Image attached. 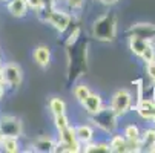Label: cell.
Here are the masks:
<instances>
[{
    "label": "cell",
    "instance_id": "cell-7",
    "mask_svg": "<svg viewBox=\"0 0 155 153\" xmlns=\"http://www.w3.org/2000/svg\"><path fill=\"white\" fill-rule=\"evenodd\" d=\"M129 37H138L146 41L155 40V25L152 23H137L127 31Z\"/></svg>",
    "mask_w": 155,
    "mask_h": 153
},
{
    "label": "cell",
    "instance_id": "cell-13",
    "mask_svg": "<svg viewBox=\"0 0 155 153\" xmlns=\"http://www.w3.org/2000/svg\"><path fill=\"white\" fill-rule=\"evenodd\" d=\"M74 130H75V138H77V141H78L81 145L91 142L92 138H94V130H92L91 126H86V124H84V126H78V127L74 129Z\"/></svg>",
    "mask_w": 155,
    "mask_h": 153
},
{
    "label": "cell",
    "instance_id": "cell-33",
    "mask_svg": "<svg viewBox=\"0 0 155 153\" xmlns=\"http://www.w3.org/2000/svg\"><path fill=\"white\" fill-rule=\"evenodd\" d=\"M2 138H3V135H2V132H0V141H2Z\"/></svg>",
    "mask_w": 155,
    "mask_h": 153
},
{
    "label": "cell",
    "instance_id": "cell-30",
    "mask_svg": "<svg viewBox=\"0 0 155 153\" xmlns=\"http://www.w3.org/2000/svg\"><path fill=\"white\" fill-rule=\"evenodd\" d=\"M152 101L155 103V81H153V89H152Z\"/></svg>",
    "mask_w": 155,
    "mask_h": 153
},
{
    "label": "cell",
    "instance_id": "cell-10",
    "mask_svg": "<svg viewBox=\"0 0 155 153\" xmlns=\"http://www.w3.org/2000/svg\"><path fill=\"white\" fill-rule=\"evenodd\" d=\"M135 109H137L138 115H140L143 120H150V118H152V113H153V110H155V103L152 101V98H150V100H147V98H140Z\"/></svg>",
    "mask_w": 155,
    "mask_h": 153
},
{
    "label": "cell",
    "instance_id": "cell-35",
    "mask_svg": "<svg viewBox=\"0 0 155 153\" xmlns=\"http://www.w3.org/2000/svg\"><path fill=\"white\" fill-rule=\"evenodd\" d=\"M0 2H8V0H0Z\"/></svg>",
    "mask_w": 155,
    "mask_h": 153
},
{
    "label": "cell",
    "instance_id": "cell-19",
    "mask_svg": "<svg viewBox=\"0 0 155 153\" xmlns=\"http://www.w3.org/2000/svg\"><path fill=\"white\" fill-rule=\"evenodd\" d=\"M140 129L135 126V124H129L126 129H124V138L127 142H140Z\"/></svg>",
    "mask_w": 155,
    "mask_h": 153
},
{
    "label": "cell",
    "instance_id": "cell-14",
    "mask_svg": "<svg viewBox=\"0 0 155 153\" xmlns=\"http://www.w3.org/2000/svg\"><path fill=\"white\" fill-rule=\"evenodd\" d=\"M109 150L114 153H127V141L123 135H114L109 141Z\"/></svg>",
    "mask_w": 155,
    "mask_h": 153
},
{
    "label": "cell",
    "instance_id": "cell-28",
    "mask_svg": "<svg viewBox=\"0 0 155 153\" xmlns=\"http://www.w3.org/2000/svg\"><path fill=\"white\" fill-rule=\"evenodd\" d=\"M100 3H103V5H107V6H110V5H115V3H118L120 0H98Z\"/></svg>",
    "mask_w": 155,
    "mask_h": 153
},
{
    "label": "cell",
    "instance_id": "cell-27",
    "mask_svg": "<svg viewBox=\"0 0 155 153\" xmlns=\"http://www.w3.org/2000/svg\"><path fill=\"white\" fill-rule=\"evenodd\" d=\"M147 75L152 81H155V61L147 63Z\"/></svg>",
    "mask_w": 155,
    "mask_h": 153
},
{
    "label": "cell",
    "instance_id": "cell-29",
    "mask_svg": "<svg viewBox=\"0 0 155 153\" xmlns=\"http://www.w3.org/2000/svg\"><path fill=\"white\" fill-rule=\"evenodd\" d=\"M3 95H5V84L0 83V100L3 98Z\"/></svg>",
    "mask_w": 155,
    "mask_h": 153
},
{
    "label": "cell",
    "instance_id": "cell-12",
    "mask_svg": "<svg viewBox=\"0 0 155 153\" xmlns=\"http://www.w3.org/2000/svg\"><path fill=\"white\" fill-rule=\"evenodd\" d=\"M8 11L11 15L20 18V17H25L28 14V6L25 0H9L8 2Z\"/></svg>",
    "mask_w": 155,
    "mask_h": 153
},
{
    "label": "cell",
    "instance_id": "cell-36",
    "mask_svg": "<svg viewBox=\"0 0 155 153\" xmlns=\"http://www.w3.org/2000/svg\"><path fill=\"white\" fill-rule=\"evenodd\" d=\"M57 2H60V0H55V3H57Z\"/></svg>",
    "mask_w": 155,
    "mask_h": 153
},
{
    "label": "cell",
    "instance_id": "cell-31",
    "mask_svg": "<svg viewBox=\"0 0 155 153\" xmlns=\"http://www.w3.org/2000/svg\"><path fill=\"white\" fill-rule=\"evenodd\" d=\"M0 83H3V72H2V68H0ZM5 84V83H3Z\"/></svg>",
    "mask_w": 155,
    "mask_h": 153
},
{
    "label": "cell",
    "instance_id": "cell-1",
    "mask_svg": "<svg viewBox=\"0 0 155 153\" xmlns=\"http://www.w3.org/2000/svg\"><path fill=\"white\" fill-rule=\"evenodd\" d=\"M92 35L98 41H112L117 35V18L112 12H107L95 20Z\"/></svg>",
    "mask_w": 155,
    "mask_h": 153
},
{
    "label": "cell",
    "instance_id": "cell-21",
    "mask_svg": "<svg viewBox=\"0 0 155 153\" xmlns=\"http://www.w3.org/2000/svg\"><path fill=\"white\" fill-rule=\"evenodd\" d=\"M140 57L143 58V61H146V64L155 61V48L150 45V41L146 43V46H144V49H143V52H141Z\"/></svg>",
    "mask_w": 155,
    "mask_h": 153
},
{
    "label": "cell",
    "instance_id": "cell-16",
    "mask_svg": "<svg viewBox=\"0 0 155 153\" xmlns=\"http://www.w3.org/2000/svg\"><path fill=\"white\" fill-rule=\"evenodd\" d=\"M86 153H109V142H87L84 144V148H83Z\"/></svg>",
    "mask_w": 155,
    "mask_h": 153
},
{
    "label": "cell",
    "instance_id": "cell-23",
    "mask_svg": "<svg viewBox=\"0 0 155 153\" xmlns=\"http://www.w3.org/2000/svg\"><path fill=\"white\" fill-rule=\"evenodd\" d=\"M54 123H55V129L57 130H63L69 126V120L66 116V113H61V115H55L54 116Z\"/></svg>",
    "mask_w": 155,
    "mask_h": 153
},
{
    "label": "cell",
    "instance_id": "cell-2",
    "mask_svg": "<svg viewBox=\"0 0 155 153\" xmlns=\"http://www.w3.org/2000/svg\"><path fill=\"white\" fill-rule=\"evenodd\" d=\"M117 113L110 109V106H103L97 113L91 115L92 124L107 133H112L117 129Z\"/></svg>",
    "mask_w": 155,
    "mask_h": 153
},
{
    "label": "cell",
    "instance_id": "cell-26",
    "mask_svg": "<svg viewBox=\"0 0 155 153\" xmlns=\"http://www.w3.org/2000/svg\"><path fill=\"white\" fill-rule=\"evenodd\" d=\"M66 3H68L71 9H81L84 0H66Z\"/></svg>",
    "mask_w": 155,
    "mask_h": 153
},
{
    "label": "cell",
    "instance_id": "cell-9",
    "mask_svg": "<svg viewBox=\"0 0 155 153\" xmlns=\"http://www.w3.org/2000/svg\"><path fill=\"white\" fill-rule=\"evenodd\" d=\"M81 106L84 107V110L89 115H94V113H97L100 109L103 107V100H101V97L98 94H92L91 92L81 101Z\"/></svg>",
    "mask_w": 155,
    "mask_h": 153
},
{
    "label": "cell",
    "instance_id": "cell-24",
    "mask_svg": "<svg viewBox=\"0 0 155 153\" xmlns=\"http://www.w3.org/2000/svg\"><path fill=\"white\" fill-rule=\"evenodd\" d=\"M25 2H26L28 9H32V11H38L43 5V0H25Z\"/></svg>",
    "mask_w": 155,
    "mask_h": 153
},
{
    "label": "cell",
    "instance_id": "cell-5",
    "mask_svg": "<svg viewBox=\"0 0 155 153\" xmlns=\"http://www.w3.org/2000/svg\"><path fill=\"white\" fill-rule=\"evenodd\" d=\"M2 72H3V83L6 86H11V87H17L20 86L21 83V69L18 64L15 63H6L5 66L2 68Z\"/></svg>",
    "mask_w": 155,
    "mask_h": 153
},
{
    "label": "cell",
    "instance_id": "cell-8",
    "mask_svg": "<svg viewBox=\"0 0 155 153\" xmlns=\"http://www.w3.org/2000/svg\"><path fill=\"white\" fill-rule=\"evenodd\" d=\"M140 151L155 153V129H146L140 133Z\"/></svg>",
    "mask_w": 155,
    "mask_h": 153
},
{
    "label": "cell",
    "instance_id": "cell-6",
    "mask_svg": "<svg viewBox=\"0 0 155 153\" xmlns=\"http://www.w3.org/2000/svg\"><path fill=\"white\" fill-rule=\"evenodd\" d=\"M71 21H72V18H71V15H69V14H66V12L58 11V9H55V8H54V9H52V12L49 14L48 20H46V23L52 25V28H54V29H57V31L61 34V32H64L66 29L69 28Z\"/></svg>",
    "mask_w": 155,
    "mask_h": 153
},
{
    "label": "cell",
    "instance_id": "cell-15",
    "mask_svg": "<svg viewBox=\"0 0 155 153\" xmlns=\"http://www.w3.org/2000/svg\"><path fill=\"white\" fill-rule=\"evenodd\" d=\"M55 148V142L51 138H38L34 144V151H41V153H51Z\"/></svg>",
    "mask_w": 155,
    "mask_h": 153
},
{
    "label": "cell",
    "instance_id": "cell-34",
    "mask_svg": "<svg viewBox=\"0 0 155 153\" xmlns=\"http://www.w3.org/2000/svg\"><path fill=\"white\" fill-rule=\"evenodd\" d=\"M0 68H2V58H0Z\"/></svg>",
    "mask_w": 155,
    "mask_h": 153
},
{
    "label": "cell",
    "instance_id": "cell-32",
    "mask_svg": "<svg viewBox=\"0 0 155 153\" xmlns=\"http://www.w3.org/2000/svg\"><path fill=\"white\" fill-rule=\"evenodd\" d=\"M150 121H153V124H155V110H153V113H152V118H150Z\"/></svg>",
    "mask_w": 155,
    "mask_h": 153
},
{
    "label": "cell",
    "instance_id": "cell-3",
    "mask_svg": "<svg viewBox=\"0 0 155 153\" xmlns=\"http://www.w3.org/2000/svg\"><path fill=\"white\" fill-rule=\"evenodd\" d=\"M110 109L117 113V116H123L126 115L130 107H132V94L126 89H121L118 92L114 94L112 100H110Z\"/></svg>",
    "mask_w": 155,
    "mask_h": 153
},
{
    "label": "cell",
    "instance_id": "cell-18",
    "mask_svg": "<svg viewBox=\"0 0 155 153\" xmlns=\"http://www.w3.org/2000/svg\"><path fill=\"white\" fill-rule=\"evenodd\" d=\"M146 43H147V41L143 40V38L129 37V49H130V52L134 54V55L140 57L141 52H143V49H144V46H146Z\"/></svg>",
    "mask_w": 155,
    "mask_h": 153
},
{
    "label": "cell",
    "instance_id": "cell-25",
    "mask_svg": "<svg viewBox=\"0 0 155 153\" xmlns=\"http://www.w3.org/2000/svg\"><path fill=\"white\" fill-rule=\"evenodd\" d=\"M78 35H80V28H75V29L72 31V34L69 35L68 41H66V45H68V46H71V45H75V41L78 40Z\"/></svg>",
    "mask_w": 155,
    "mask_h": 153
},
{
    "label": "cell",
    "instance_id": "cell-4",
    "mask_svg": "<svg viewBox=\"0 0 155 153\" xmlns=\"http://www.w3.org/2000/svg\"><path fill=\"white\" fill-rule=\"evenodd\" d=\"M0 132H2L3 136L18 138L23 132V126H21V121L18 118L11 115H3L0 116Z\"/></svg>",
    "mask_w": 155,
    "mask_h": 153
},
{
    "label": "cell",
    "instance_id": "cell-11",
    "mask_svg": "<svg viewBox=\"0 0 155 153\" xmlns=\"http://www.w3.org/2000/svg\"><path fill=\"white\" fill-rule=\"evenodd\" d=\"M34 60H35V63L38 64V66L46 68L49 64V61H51V49L45 45L37 46L35 51H34Z\"/></svg>",
    "mask_w": 155,
    "mask_h": 153
},
{
    "label": "cell",
    "instance_id": "cell-22",
    "mask_svg": "<svg viewBox=\"0 0 155 153\" xmlns=\"http://www.w3.org/2000/svg\"><path fill=\"white\" fill-rule=\"evenodd\" d=\"M91 94V91L89 89H87V86H84V84H77L75 87H74V97L81 103L87 95H89Z\"/></svg>",
    "mask_w": 155,
    "mask_h": 153
},
{
    "label": "cell",
    "instance_id": "cell-20",
    "mask_svg": "<svg viewBox=\"0 0 155 153\" xmlns=\"http://www.w3.org/2000/svg\"><path fill=\"white\" fill-rule=\"evenodd\" d=\"M49 110L52 112V115H61L66 112V104L61 98H51L49 100Z\"/></svg>",
    "mask_w": 155,
    "mask_h": 153
},
{
    "label": "cell",
    "instance_id": "cell-17",
    "mask_svg": "<svg viewBox=\"0 0 155 153\" xmlns=\"http://www.w3.org/2000/svg\"><path fill=\"white\" fill-rule=\"evenodd\" d=\"M18 138H12V136H3L0 141V148L6 153H15L18 151Z\"/></svg>",
    "mask_w": 155,
    "mask_h": 153
}]
</instances>
